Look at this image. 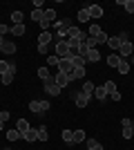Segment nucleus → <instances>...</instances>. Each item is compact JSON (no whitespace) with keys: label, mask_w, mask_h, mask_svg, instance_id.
<instances>
[{"label":"nucleus","mask_w":134,"mask_h":150,"mask_svg":"<svg viewBox=\"0 0 134 150\" xmlns=\"http://www.w3.org/2000/svg\"><path fill=\"white\" fill-rule=\"evenodd\" d=\"M29 110L36 112V114L47 112V110H49V101H29Z\"/></svg>","instance_id":"1"},{"label":"nucleus","mask_w":134,"mask_h":150,"mask_svg":"<svg viewBox=\"0 0 134 150\" xmlns=\"http://www.w3.org/2000/svg\"><path fill=\"white\" fill-rule=\"evenodd\" d=\"M121 125H123V139H132L134 137V123L132 119H121Z\"/></svg>","instance_id":"2"},{"label":"nucleus","mask_w":134,"mask_h":150,"mask_svg":"<svg viewBox=\"0 0 134 150\" xmlns=\"http://www.w3.org/2000/svg\"><path fill=\"white\" fill-rule=\"evenodd\" d=\"M89 101H92V96H89V94H85L83 90L74 94V103H76L78 108H87V103H89Z\"/></svg>","instance_id":"3"},{"label":"nucleus","mask_w":134,"mask_h":150,"mask_svg":"<svg viewBox=\"0 0 134 150\" xmlns=\"http://www.w3.org/2000/svg\"><path fill=\"white\" fill-rule=\"evenodd\" d=\"M45 92L49 94V96H58V94H60V88H58L56 83H54V76L45 81Z\"/></svg>","instance_id":"4"},{"label":"nucleus","mask_w":134,"mask_h":150,"mask_svg":"<svg viewBox=\"0 0 134 150\" xmlns=\"http://www.w3.org/2000/svg\"><path fill=\"white\" fill-rule=\"evenodd\" d=\"M72 69H74V65H72V61L67 56L58 61V72H63V74H72Z\"/></svg>","instance_id":"5"},{"label":"nucleus","mask_w":134,"mask_h":150,"mask_svg":"<svg viewBox=\"0 0 134 150\" xmlns=\"http://www.w3.org/2000/svg\"><path fill=\"white\" fill-rule=\"evenodd\" d=\"M69 54V47H67V40H58L56 43V56L58 58H65Z\"/></svg>","instance_id":"6"},{"label":"nucleus","mask_w":134,"mask_h":150,"mask_svg":"<svg viewBox=\"0 0 134 150\" xmlns=\"http://www.w3.org/2000/svg\"><path fill=\"white\" fill-rule=\"evenodd\" d=\"M119 52H121V58H128V56H132L134 54V47H132V43H121V47H119Z\"/></svg>","instance_id":"7"},{"label":"nucleus","mask_w":134,"mask_h":150,"mask_svg":"<svg viewBox=\"0 0 134 150\" xmlns=\"http://www.w3.org/2000/svg\"><path fill=\"white\" fill-rule=\"evenodd\" d=\"M69 81H72V79H69V74H63V72H58V74L54 76V83H56L58 88H65V85H67Z\"/></svg>","instance_id":"8"},{"label":"nucleus","mask_w":134,"mask_h":150,"mask_svg":"<svg viewBox=\"0 0 134 150\" xmlns=\"http://www.w3.org/2000/svg\"><path fill=\"white\" fill-rule=\"evenodd\" d=\"M89 18H103V7L101 5H87Z\"/></svg>","instance_id":"9"},{"label":"nucleus","mask_w":134,"mask_h":150,"mask_svg":"<svg viewBox=\"0 0 134 150\" xmlns=\"http://www.w3.org/2000/svg\"><path fill=\"white\" fill-rule=\"evenodd\" d=\"M22 139H25V141H29V144H32V141H38V130L29 128L27 132H22Z\"/></svg>","instance_id":"10"},{"label":"nucleus","mask_w":134,"mask_h":150,"mask_svg":"<svg viewBox=\"0 0 134 150\" xmlns=\"http://www.w3.org/2000/svg\"><path fill=\"white\" fill-rule=\"evenodd\" d=\"M85 61H87V63L101 61V54H98V50H87V54H85Z\"/></svg>","instance_id":"11"},{"label":"nucleus","mask_w":134,"mask_h":150,"mask_svg":"<svg viewBox=\"0 0 134 150\" xmlns=\"http://www.w3.org/2000/svg\"><path fill=\"white\" fill-rule=\"evenodd\" d=\"M22 20H25V13L20 11V9L11 11V23H13V25H22Z\"/></svg>","instance_id":"12"},{"label":"nucleus","mask_w":134,"mask_h":150,"mask_svg":"<svg viewBox=\"0 0 134 150\" xmlns=\"http://www.w3.org/2000/svg\"><path fill=\"white\" fill-rule=\"evenodd\" d=\"M29 128H32V125H29V121H27V119H18V121H16V130H18L20 134H22V132H27Z\"/></svg>","instance_id":"13"},{"label":"nucleus","mask_w":134,"mask_h":150,"mask_svg":"<svg viewBox=\"0 0 134 150\" xmlns=\"http://www.w3.org/2000/svg\"><path fill=\"white\" fill-rule=\"evenodd\" d=\"M0 52H2V54H16V43H9V40H5V45L0 47Z\"/></svg>","instance_id":"14"},{"label":"nucleus","mask_w":134,"mask_h":150,"mask_svg":"<svg viewBox=\"0 0 134 150\" xmlns=\"http://www.w3.org/2000/svg\"><path fill=\"white\" fill-rule=\"evenodd\" d=\"M38 141H47L49 139V132H47V125H38Z\"/></svg>","instance_id":"15"},{"label":"nucleus","mask_w":134,"mask_h":150,"mask_svg":"<svg viewBox=\"0 0 134 150\" xmlns=\"http://www.w3.org/2000/svg\"><path fill=\"white\" fill-rule=\"evenodd\" d=\"M69 79L72 81H74V79H85V67H74L72 74H69Z\"/></svg>","instance_id":"16"},{"label":"nucleus","mask_w":134,"mask_h":150,"mask_svg":"<svg viewBox=\"0 0 134 150\" xmlns=\"http://www.w3.org/2000/svg\"><path fill=\"white\" fill-rule=\"evenodd\" d=\"M20 137H22V134H20V132L16 130V128H11V130H7V139H9L11 144H13V141H18Z\"/></svg>","instance_id":"17"},{"label":"nucleus","mask_w":134,"mask_h":150,"mask_svg":"<svg viewBox=\"0 0 134 150\" xmlns=\"http://www.w3.org/2000/svg\"><path fill=\"white\" fill-rule=\"evenodd\" d=\"M119 63H121V56H119V54H109L107 56V65L109 67H119Z\"/></svg>","instance_id":"18"},{"label":"nucleus","mask_w":134,"mask_h":150,"mask_svg":"<svg viewBox=\"0 0 134 150\" xmlns=\"http://www.w3.org/2000/svg\"><path fill=\"white\" fill-rule=\"evenodd\" d=\"M13 74H16V65H11V69H9V72L2 76V83H5V85H9V83L13 81Z\"/></svg>","instance_id":"19"},{"label":"nucleus","mask_w":134,"mask_h":150,"mask_svg":"<svg viewBox=\"0 0 134 150\" xmlns=\"http://www.w3.org/2000/svg\"><path fill=\"white\" fill-rule=\"evenodd\" d=\"M92 96H96L98 101H105V99H107V92L103 90V85H98V88L94 90V94H92Z\"/></svg>","instance_id":"20"},{"label":"nucleus","mask_w":134,"mask_h":150,"mask_svg":"<svg viewBox=\"0 0 134 150\" xmlns=\"http://www.w3.org/2000/svg\"><path fill=\"white\" fill-rule=\"evenodd\" d=\"M51 40V31H40V36H38V45H47Z\"/></svg>","instance_id":"21"},{"label":"nucleus","mask_w":134,"mask_h":150,"mask_svg":"<svg viewBox=\"0 0 134 150\" xmlns=\"http://www.w3.org/2000/svg\"><path fill=\"white\" fill-rule=\"evenodd\" d=\"M119 5L125 7V11H128V13H134V0H119Z\"/></svg>","instance_id":"22"},{"label":"nucleus","mask_w":134,"mask_h":150,"mask_svg":"<svg viewBox=\"0 0 134 150\" xmlns=\"http://www.w3.org/2000/svg\"><path fill=\"white\" fill-rule=\"evenodd\" d=\"M103 90H105V92H107V96H109V94L116 92V83H114V81H105V83H103Z\"/></svg>","instance_id":"23"},{"label":"nucleus","mask_w":134,"mask_h":150,"mask_svg":"<svg viewBox=\"0 0 134 150\" xmlns=\"http://www.w3.org/2000/svg\"><path fill=\"white\" fill-rule=\"evenodd\" d=\"M43 18H45V11H43V9H34V11H32V20H36L38 25L43 23Z\"/></svg>","instance_id":"24"},{"label":"nucleus","mask_w":134,"mask_h":150,"mask_svg":"<svg viewBox=\"0 0 134 150\" xmlns=\"http://www.w3.org/2000/svg\"><path fill=\"white\" fill-rule=\"evenodd\" d=\"M107 45L112 47V50L119 52V47H121V40H119V36H109V38H107Z\"/></svg>","instance_id":"25"},{"label":"nucleus","mask_w":134,"mask_h":150,"mask_svg":"<svg viewBox=\"0 0 134 150\" xmlns=\"http://www.w3.org/2000/svg\"><path fill=\"white\" fill-rule=\"evenodd\" d=\"M60 137H63L65 144H74V130H63V134H60Z\"/></svg>","instance_id":"26"},{"label":"nucleus","mask_w":134,"mask_h":150,"mask_svg":"<svg viewBox=\"0 0 134 150\" xmlns=\"http://www.w3.org/2000/svg\"><path fill=\"white\" fill-rule=\"evenodd\" d=\"M101 34H103L101 25H89V36H92V38H98Z\"/></svg>","instance_id":"27"},{"label":"nucleus","mask_w":134,"mask_h":150,"mask_svg":"<svg viewBox=\"0 0 134 150\" xmlns=\"http://www.w3.org/2000/svg\"><path fill=\"white\" fill-rule=\"evenodd\" d=\"M119 72H121V74H128L130 72V61H125V58H121V63H119Z\"/></svg>","instance_id":"28"},{"label":"nucleus","mask_w":134,"mask_h":150,"mask_svg":"<svg viewBox=\"0 0 134 150\" xmlns=\"http://www.w3.org/2000/svg\"><path fill=\"white\" fill-rule=\"evenodd\" d=\"M25 25H11V34L13 36H25Z\"/></svg>","instance_id":"29"},{"label":"nucleus","mask_w":134,"mask_h":150,"mask_svg":"<svg viewBox=\"0 0 134 150\" xmlns=\"http://www.w3.org/2000/svg\"><path fill=\"white\" fill-rule=\"evenodd\" d=\"M87 150H103V146L96 139H87Z\"/></svg>","instance_id":"30"},{"label":"nucleus","mask_w":134,"mask_h":150,"mask_svg":"<svg viewBox=\"0 0 134 150\" xmlns=\"http://www.w3.org/2000/svg\"><path fill=\"white\" fill-rule=\"evenodd\" d=\"M85 141V130H74V144H83Z\"/></svg>","instance_id":"31"},{"label":"nucleus","mask_w":134,"mask_h":150,"mask_svg":"<svg viewBox=\"0 0 134 150\" xmlns=\"http://www.w3.org/2000/svg\"><path fill=\"white\" fill-rule=\"evenodd\" d=\"M85 63H87V61H85L83 56H78V54L72 58V65H74V67H85Z\"/></svg>","instance_id":"32"},{"label":"nucleus","mask_w":134,"mask_h":150,"mask_svg":"<svg viewBox=\"0 0 134 150\" xmlns=\"http://www.w3.org/2000/svg\"><path fill=\"white\" fill-rule=\"evenodd\" d=\"M78 20H81V23H89V11H87V7H85V9H81V11H78Z\"/></svg>","instance_id":"33"},{"label":"nucleus","mask_w":134,"mask_h":150,"mask_svg":"<svg viewBox=\"0 0 134 150\" xmlns=\"http://www.w3.org/2000/svg\"><path fill=\"white\" fill-rule=\"evenodd\" d=\"M94 90H96V85L92 81H85V85H83V92L85 94H89V96H92V94H94Z\"/></svg>","instance_id":"34"},{"label":"nucleus","mask_w":134,"mask_h":150,"mask_svg":"<svg viewBox=\"0 0 134 150\" xmlns=\"http://www.w3.org/2000/svg\"><path fill=\"white\" fill-rule=\"evenodd\" d=\"M45 20H49L51 25H54L56 23V11L54 9H45Z\"/></svg>","instance_id":"35"},{"label":"nucleus","mask_w":134,"mask_h":150,"mask_svg":"<svg viewBox=\"0 0 134 150\" xmlns=\"http://www.w3.org/2000/svg\"><path fill=\"white\" fill-rule=\"evenodd\" d=\"M11 65L13 63H7V61H0V76H5L9 69H11Z\"/></svg>","instance_id":"36"},{"label":"nucleus","mask_w":134,"mask_h":150,"mask_svg":"<svg viewBox=\"0 0 134 150\" xmlns=\"http://www.w3.org/2000/svg\"><path fill=\"white\" fill-rule=\"evenodd\" d=\"M85 47H87V50H96V45H98V40H96V38H92V36H87V40H85Z\"/></svg>","instance_id":"37"},{"label":"nucleus","mask_w":134,"mask_h":150,"mask_svg":"<svg viewBox=\"0 0 134 150\" xmlns=\"http://www.w3.org/2000/svg\"><path fill=\"white\" fill-rule=\"evenodd\" d=\"M38 76L43 79V81H47V79H51L49 74V67H38Z\"/></svg>","instance_id":"38"},{"label":"nucleus","mask_w":134,"mask_h":150,"mask_svg":"<svg viewBox=\"0 0 134 150\" xmlns=\"http://www.w3.org/2000/svg\"><path fill=\"white\" fill-rule=\"evenodd\" d=\"M58 61H60V58H58L56 54H51V56H47V63H49V65H56V67H58Z\"/></svg>","instance_id":"39"},{"label":"nucleus","mask_w":134,"mask_h":150,"mask_svg":"<svg viewBox=\"0 0 134 150\" xmlns=\"http://www.w3.org/2000/svg\"><path fill=\"white\" fill-rule=\"evenodd\" d=\"M9 117H11L9 110H2V112H0V121H9Z\"/></svg>","instance_id":"40"},{"label":"nucleus","mask_w":134,"mask_h":150,"mask_svg":"<svg viewBox=\"0 0 134 150\" xmlns=\"http://www.w3.org/2000/svg\"><path fill=\"white\" fill-rule=\"evenodd\" d=\"M7 31H11V27L9 25H0V36H5Z\"/></svg>","instance_id":"41"},{"label":"nucleus","mask_w":134,"mask_h":150,"mask_svg":"<svg viewBox=\"0 0 134 150\" xmlns=\"http://www.w3.org/2000/svg\"><path fill=\"white\" fill-rule=\"evenodd\" d=\"M119 40H121V43H128L130 38H128V34H125V31H121V34H119Z\"/></svg>","instance_id":"42"},{"label":"nucleus","mask_w":134,"mask_h":150,"mask_svg":"<svg viewBox=\"0 0 134 150\" xmlns=\"http://www.w3.org/2000/svg\"><path fill=\"white\" fill-rule=\"evenodd\" d=\"M109 99H114V101H121V92H119V90H116L114 94H109Z\"/></svg>","instance_id":"43"},{"label":"nucleus","mask_w":134,"mask_h":150,"mask_svg":"<svg viewBox=\"0 0 134 150\" xmlns=\"http://www.w3.org/2000/svg\"><path fill=\"white\" fill-rule=\"evenodd\" d=\"M38 54H47V45H38Z\"/></svg>","instance_id":"44"},{"label":"nucleus","mask_w":134,"mask_h":150,"mask_svg":"<svg viewBox=\"0 0 134 150\" xmlns=\"http://www.w3.org/2000/svg\"><path fill=\"white\" fill-rule=\"evenodd\" d=\"M2 45H5V36H0V47H2Z\"/></svg>","instance_id":"45"},{"label":"nucleus","mask_w":134,"mask_h":150,"mask_svg":"<svg viewBox=\"0 0 134 150\" xmlns=\"http://www.w3.org/2000/svg\"><path fill=\"white\" fill-rule=\"evenodd\" d=\"M2 128H5V121H0V132H2Z\"/></svg>","instance_id":"46"}]
</instances>
